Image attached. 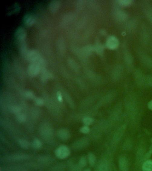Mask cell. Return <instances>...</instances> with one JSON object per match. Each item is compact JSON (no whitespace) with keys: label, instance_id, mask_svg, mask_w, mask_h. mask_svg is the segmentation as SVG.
Returning a JSON list of instances; mask_svg holds the SVG:
<instances>
[{"label":"cell","instance_id":"obj_18","mask_svg":"<svg viewBox=\"0 0 152 171\" xmlns=\"http://www.w3.org/2000/svg\"><path fill=\"white\" fill-rule=\"evenodd\" d=\"M26 97L30 99H35V96L33 92L31 91H27L25 93Z\"/></svg>","mask_w":152,"mask_h":171},{"label":"cell","instance_id":"obj_5","mask_svg":"<svg viewBox=\"0 0 152 171\" xmlns=\"http://www.w3.org/2000/svg\"><path fill=\"white\" fill-rule=\"evenodd\" d=\"M26 31L23 28H20L18 29L16 32V37L19 40H22L25 39L26 36Z\"/></svg>","mask_w":152,"mask_h":171},{"label":"cell","instance_id":"obj_6","mask_svg":"<svg viewBox=\"0 0 152 171\" xmlns=\"http://www.w3.org/2000/svg\"><path fill=\"white\" fill-rule=\"evenodd\" d=\"M143 171H152V160H146L142 164Z\"/></svg>","mask_w":152,"mask_h":171},{"label":"cell","instance_id":"obj_23","mask_svg":"<svg viewBox=\"0 0 152 171\" xmlns=\"http://www.w3.org/2000/svg\"><path fill=\"white\" fill-rule=\"evenodd\" d=\"M148 107L150 110L152 111V100L149 102V103H148Z\"/></svg>","mask_w":152,"mask_h":171},{"label":"cell","instance_id":"obj_19","mask_svg":"<svg viewBox=\"0 0 152 171\" xmlns=\"http://www.w3.org/2000/svg\"><path fill=\"white\" fill-rule=\"evenodd\" d=\"M34 101H35V103L39 106H42L44 104V101L40 98H35L34 99Z\"/></svg>","mask_w":152,"mask_h":171},{"label":"cell","instance_id":"obj_8","mask_svg":"<svg viewBox=\"0 0 152 171\" xmlns=\"http://www.w3.org/2000/svg\"><path fill=\"white\" fill-rule=\"evenodd\" d=\"M88 160L91 166H94L96 162V157L92 152H89L88 154Z\"/></svg>","mask_w":152,"mask_h":171},{"label":"cell","instance_id":"obj_12","mask_svg":"<svg viewBox=\"0 0 152 171\" xmlns=\"http://www.w3.org/2000/svg\"><path fill=\"white\" fill-rule=\"evenodd\" d=\"M51 75L50 73L47 71H44L43 72V73L41 76V79L43 81H45L48 80L51 78Z\"/></svg>","mask_w":152,"mask_h":171},{"label":"cell","instance_id":"obj_24","mask_svg":"<svg viewBox=\"0 0 152 171\" xmlns=\"http://www.w3.org/2000/svg\"><path fill=\"white\" fill-rule=\"evenodd\" d=\"M84 171H91L90 170V169H87L85 170H84Z\"/></svg>","mask_w":152,"mask_h":171},{"label":"cell","instance_id":"obj_21","mask_svg":"<svg viewBox=\"0 0 152 171\" xmlns=\"http://www.w3.org/2000/svg\"><path fill=\"white\" fill-rule=\"evenodd\" d=\"M118 2H119V3H120V4L121 5L126 6V5H128L131 4L132 1L125 0V1H120Z\"/></svg>","mask_w":152,"mask_h":171},{"label":"cell","instance_id":"obj_4","mask_svg":"<svg viewBox=\"0 0 152 171\" xmlns=\"http://www.w3.org/2000/svg\"><path fill=\"white\" fill-rule=\"evenodd\" d=\"M57 135L59 138L63 141H67L70 138V132L66 129L59 130L57 132Z\"/></svg>","mask_w":152,"mask_h":171},{"label":"cell","instance_id":"obj_11","mask_svg":"<svg viewBox=\"0 0 152 171\" xmlns=\"http://www.w3.org/2000/svg\"><path fill=\"white\" fill-rule=\"evenodd\" d=\"M59 6H60V2L59 1H54L50 3V8L51 11H55L58 10Z\"/></svg>","mask_w":152,"mask_h":171},{"label":"cell","instance_id":"obj_16","mask_svg":"<svg viewBox=\"0 0 152 171\" xmlns=\"http://www.w3.org/2000/svg\"><path fill=\"white\" fill-rule=\"evenodd\" d=\"M79 164L81 167H84L87 165V160L84 157L81 158L79 161Z\"/></svg>","mask_w":152,"mask_h":171},{"label":"cell","instance_id":"obj_3","mask_svg":"<svg viewBox=\"0 0 152 171\" xmlns=\"http://www.w3.org/2000/svg\"><path fill=\"white\" fill-rule=\"evenodd\" d=\"M119 42L116 37L110 36L108 38L106 42V46L111 49H114L118 47Z\"/></svg>","mask_w":152,"mask_h":171},{"label":"cell","instance_id":"obj_9","mask_svg":"<svg viewBox=\"0 0 152 171\" xmlns=\"http://www.w3.org/2000/svg\"><path fill=\"white\" fill-rule=\"evenodd\" d=\"M119 165L121 169L125 171L127 167V161L125 157L122 158L119 160Z\"/></svg>","mask_w":152,"mask_h":171},{"label":"cell","instance_id":"obj_10","mask_svg":"<svg viewBox=\"0 0 152 171\" xmlns=\"http://www.w3.org/2000/svg\"><path fill=\"white\" fill-rule=\"evenodd\" d=\"M18 143L20 146L23 149H28L30 147V143L26 140H18Z\"/></svg>","mask_w":152,"mask_h":171},{"label":"cell","instance_id":"obj_22","mask_svg":"<svg viewBox=\"0 0 152 171\" xmlns=\"http://www.w3.org/2000/svg\"><path fill=\"white\" fill-rule=\"evenodd\" d=\"M57 98H58V100L60 102H62L63 101V99L62 97L61 94L60 93H59L58 92L57 93Z\"/></svg>","mask_w":152,"mask_h":171},{"label":"cell","instance_id":"obj_17","mask_svg":"<svg viewBox=\"0 0 152 171\" xmlns=\"http://www.w3.org/2000/svg\"><path fill=\"white\" fill-rule=\"evenodd\" d=\"M90 130L88 126H84L82 127L80 129V131L81 133L83 134H87L89 132Z\"/></svg>","mask_w":152,"mask_h":171},{"label":"cell","instance_id":"obj_1","mask_svg":"<svg viewBox=\"0 0 152 171\" xmlns=\"http://www.w3.org/2000/svg\"><path fill=\"white\" fill-rule=\"evenodd\" d=\"M70 154L69 148L65 146H61L58 147L55 151L57 157L60 159H64L68 157Z\"/></svg>","mask_w":152,"mask_h":171},{"label":"cell","instance_id":"obj_20","mask_svg":"<svg viewBox=\"0 0 152 171\" xmlns=\"http://www.w3.org/2000/svg\"><path fill=\"white\" fill-rule=\"evenodd\" d=\"M11 110L14 113L17 114V115L19 114L21 112V108L18 106H14L12 107Z\"/></svg>","mask_w":152,"mask_h":171},{"label":"cell","instance_id":"obj_13","mask_svg":"<svg viewBox=\"0 0 152 171\" xmlns=\"http://www.w3.org/2000/svg\"><path fill=\"white\" fill-rule=\"evenodd\" d=\"M82 122L85 126H88L92 124L93 119L92 118L86 117L82 119Z\"/></svg>","mask_w":152,"mask_h":171},{"label":"cell","instance_id":"obj_7","mask_svg":"<svg viewBox=\"0 0 152 171\" xmlns=\"http://www.w3.org/2000/svg\"><path fill=\"white\" fill-rule=\"evenodd\" d=\"M35 21V19L31 15H27L24 18V22L27 27H30L33 25Z\"/></svg>","mask_w":152,"mask_h":171},{"label":"cell","instance_id":"obj_15","mask_svg":"<svg viewBox=\"0 0 152 171\" xmlns=\"http://www.w3.org/2000/svg\"><path fill=\"white\" fill-rule=\"evenodd\" d=\"M17 119L18 122H21V123H24L26 121L27 117L24 114H19L17 115Z\"/></svg>","mask_w":152,"mask_h":171},{"label":"cell","instance_id":"obj_2","mask_svg":"<svg viewBox=\"0 0 152 171\" xmlns=\"http://www.w3.org/2000/svg\"><path fill=\"white\" fill-rule=\"evenodd\" d=\"M41 68L37 64L31 63L28 67V74L30 76L34 77L36 76L39 74Z\"/></svg>","mask_w":152,"mask_h":171},{"label":"cell","instance_id":"obj_14","mask_svg":"<svg viewBox=\"0 0 152 171\" xmlns=\"http://www.w3.org/2000/svg\"><path fill=\"white\" fill-rule=\"evenodd\" d=\"M32 145L35 149H40L42 147V142L39 140L36 139L33 142Z\"/></svg>","mask_w":152,"mask_h":171}]
</instances>
